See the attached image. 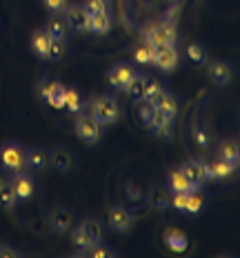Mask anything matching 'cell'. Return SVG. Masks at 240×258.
Returning a JSON list of instances; mask_svg holds the SVG:
<instances>
[{"label":"cell","instance_id":"1","mask_svg":"<svg viewBox=\"0 0 240 258\" xmlns=\"http://www.w3.org/2000/svg\"><path fill=\"white\" fill-rule=\"evenodd\" d=\"M89 114H92L100 125H114L122 118V107L118 103V98L111 94H98L89 100Z\"/></svg>","mask_w":240,"mask_h":258},{"label":"cell","instance_id":"2","mask_svg":"<svg viewBox=\"0 0 240 258\" xmlns=\"http://www.w3.org/2000/svg\"><path fill=\"white\" fill-rule=\"evenodd\" d=\"M0 169L5 174L27 169V149L16 141H7L0 145Z\"/></svg>","mask_w":240,"mask_h":258},{"label":"cell","instance_id":"3","mask_svg":"<svg viewBox=\"0 0 240 258\" xmlns=\"http://www.w3.org/2000/svg\"><path fill=\"white\" fill-rule=\"evenodd\" d=\"M145 40L153 47H163V45H176L178 40V29H176L174 20H160V23L151 25L145 31Z\"/></svg>","mask_w":240,"mask_h":258},{"label":"cell","instance_id":"4","mask_svg":"<svg viewBox=\"0 0 240 258\" xmlns=\"http://www.w3.org/2000/svg\"><path fill=\"white\" fill-rule=\"evenodd\" d=\"M73 129H76V136L83 143L96 145L103 138V125L92 116V114H76V122H73Z\"/></svg>","mask_w":240,"mask_h":258},{"label":"cell","instance_id":"5","mask_svg":"<svg viewBox=\"0 0 240 258\" xmlns=\"http://www.w3.org/2000/svg\"><path fill=\"white\" fill-rule=\"evenodd\" d=\"M136 223V216L129 207L125 205H114L107 212V227H111L116 234H127Z\"/></svg>","mask_w":240,"mask_h":258},{"label":"cell","instance_id":"6","mask_svg":"<svg viewBox=\"0 0 240 258\" xmlns=\"http://www.w3.org/2000/svg\"><path fill=\"white\" fill-rule=\"evenodd\" d=\"M9 185H12L18 201H31V198L36 196V191H38V185H36L34 176H29L25 169L9 174Z\"/></svg>","mask_w":240,"mask_h":258},{"label":"cell","instance_id":"7","mask_svg":"<svg viewBox=\"0 0 240 258\" xmlns=\"http://www.w3.org/2000/svg\"><path fill=\"white\" fill-rule=\"evenodd\" d=\"M62 14H65L69 31H76V34H87L89 31V12L83 5H69Z\"/></svg>","mask_w":240,"mask_h":258},{"label":"cell","instance_id":"8","mask_svg":"<svg viewBox=\"0 0 240 258\" xmlns=\"http://www.w3.org/2000/svg\"><path fill=\"white\" fill-rule=\"evenodd\" d=\"M136 67L129 62H118V64H114V67L107 72V83L111 85L114 89H118V91H125V87L129 85V80L136 76Z\"/></svg>","mask_w":240,"mask_h":258},{"label":"cell","instance_id":"9","mask_svg":"<svg viewBox=\"0 0 240 258\" xmlns=\"http://www.w3.org/2000/svg\"><path fill=\"white\" fill-rule=\"evenodd\" d=\"M49 165L53 169L62 171V174H69V171L76 169V154L69 147H56L49 152Z\"/></svg>","mask_w":240,"mask_h":258},{"label":"cell","instance_id":"10","mask_svg":"<svg viewBox=\"0 0 240 258\" xmlns=\"http://www.w3.org/2000/svg\"><path fill=\"white\" fill-rule=\"evenodd\" d=\"M207 74H209L211 83L216 85H231L236 78V69L229 60H211L207 67Z\"/></svg>","mask_w":240,"mask_h":258},{"label":"cell","instance_id":"11","mask_svg":"<svg viewBox=\"0 0 240 258\" xmlns=\"http://www.w3.org/2000/svg\"><path fill=\"white\" fill-rule=\"evenodd\" d=\"M178 49L176 45H163V47H156V56H153V64L163 72H174L178 67Z\"/></svg>","mask_w":240,"mask_h":258},{"label":"cell","instance_id":"12","mask_svg":"<svg viewBox=\"0 0 240 258\" xmlns=\"http://www.w3.org/2000/svg\"><path fill=\"white\" fill-rule=\"evenodd\" d=\"M47 220H49V225H51L53 232L65 234L67 229L73 225V212L69 207H65V205H58V207H53L51 212H49Z\"/></svg>","mask_w":240,"mask_h":258},{"label":"cell","instance_id":"13","mask_svg":"<svg viewBox=\"0 0 240 258\" xmlns=\"http://www.w3.org/2000/svg\"><path fill=\"white\" fill-rule=\"evenodd\" d=\"M202 167H205V160H200V158H191L183 165L185 176L189 178L191 185H194V189H200V187L205 185V171H202Z\"/></svg>","mask_w":240,"mask_h":258},{"label":"cell","instance_id":"14","mask_svg":"<svg viewBox=\"0 0 240 258\" xmlns=\"http://www.w3.org/2000/svg\"><path fill=\"white\" fill-rule=\"evenodd\" d=\"M49 167V149L45 147H34L27 149V169L31 171H45Z\"/></svg>","mask_w":240,"mask_h":258},{"label":"cell","instance_id":"15","mask_svg":"<svg viewBox=\"0 0 240 258\" xmlns=\"http://www.w3.org/2000/svg\"><path fill=\"white\" fill-rule=\"evenodd\" d=\"M167 189L169 191H194V185L185 176L183 167H172L167 174Z\"/></svg>","mask_w":240,"mask_h":258},{"label":"cell","instance_id":"16","mask_svg":"<svg viewBox=\"0 0 240 258\" xmlns=\"http://www.w3.org/2000/svg\"><path fill=\"white\" fill-rule=\"evenodd\" d=\"M85 105H87V100H85L83 91L78 87H65V103H62V107H65L69 114H73V116L80 114Z\"/></svg>","mask_w":240,"mask_h":258},{"label":"cell","instance_id":"17","mask_svg":"<svg viewBox=\"0 0 240 258\" xmlns=\"http://www.w3.org/2000/svg\"><path fill=\"white\" fill-rule=\"evenodd\" d=\"M45 31L51 36V38H67V34H69V27H67L65 14H51L49 18H47Z\"/></svg>","mask_w":240,"mask_h":258},{"label":"cell","instance_id":"18","mask_svg":"<svg viewBox=\"0 0 240 258\" xmlns=\"http://www.w3.org/2000/svg\"><path fill=\"white\" fill-rule=\"evenodd\" d=\"M111 29V12H96L89 14V31L98 36L109 34Z\"/></svg>","mask_w":240,"mask_h":258},{"label":"cell","instance_id":"19","mask_svg":"<svg viewBox=\"0 0 240 258\" xmlns=\"http://www.w3.org/2000/svg\"><path fill=\"white\" fill-rule=\"evenodd\" d=\"M80 227L85 229V232H87L89 236H92L94 238V243H103L105 240V236H107V223L105 220H100V218H85L83 220V225H80Z\"/></svg>","mask_w":240,"mask_h":258},{"label":"cell","instance_id":"20","mask_svg":"<svg viewBox=\"0 0 240 258\" xmlns=\"http://www.w3.org/2000/svg\"><path fill=\"white\" fill-rule=\"evenodd\" d=\"M147 203L153 209H169L172 207V191L167 187H153L147 196Z\"/></svg>","mask_w":240,"mask_h":258},{"label":"cell","instance_id":"21","mask_svg":"<svg viewBox=\"0 0 240 258\" xmlns=\"http://www.w3.org/2000/svg\"><path fill=\"white\" fill-rule=\"evenodd\" d=\"M153 105H156L158 111H163V114L169 116V118H176V114H178V98H176L172 91H167V89L158 96V100Z\"/></svg>","mask_w":240,"mask_h":258},{"label":"cell","instance_id":"22","mask_svg":"<svg viewBox=\"0 0 240 258\" xmlns=\"http://www.w3.org/2000/svg\"><path fill=\"white\" fill-rule=\"evenodd\" d=\"M145 87H147V76H142V74H136L131 80H129V85L125 87V94L129 96L131 100H145Z\"/></svg>","mask_w":240,"mask_h":258},{"label":"cell","instance_id":"23","mask_svg":"<svg viewBox=\"0 0 240 258\" xmlns=\"http://www.w3.org/2000/svg\"><path fill=\"white\" fill-rule=\"evenodd\" d=\"M49 45H51V36L47 34L45 29H38L34 31L31 36V51L40 58H47V51H49Z\"/></svg>","mask_w":240,"mask_h":258},{"label":"cell","instance_id":"24","mask_svg":"<svg viewBox=\"0 0 240 258\" xmlns=\"http://www.w3.org/2000/svg\"><path fill=\"white\" fill-rule=\"evenodd\" d=\"M165 243H167L169 249L174 251H185L187 249V234L183 232V229H176V227H169L167 232H165Z\"/></svg>","mask_w":240,"mask_h":258},{"label":"cell","instance_id":"25","mask_svg":"<svg viewBox=\"0 0 240 258\" xmlns=\"http://www.w3.org/2000/svg\"><path fill=\"white\" fill-rule=\"evenodd\" d=\"M172 122H174V118H169V116H165L163 111H158L156 109V114H153V118H151V127L153 132H158L160 136L165 138V141H169L172 138Z\"/></svg>","mask_w":240,"mask_h":258},{"label":"cell","instance_id":"26","mask_svg":"<svg viewBox=\"0 0 240 258\" xmlns=\"http://www.w3.org/2000/svg\"><path fill=\"white\" fill-rule=\"evenodd\" d=\"M238 165L236 163H231V160H227V158H220L218 156L216 160L211 163V171H213V180H225L229 178V176L236 171Z\"/></svg>","mask_w":240,"mask_h":258},{"label":"cell","instance_id":"27","mask_svg":"<svg viewBox=\"0 0 240 258\" xmlns=\"http://www.w3.org/2000/svg\"><path fill=\"white\" fill-rule=\"evenodd\" d=\"M18 203H20V201L16 198L12 185H9V178L0 176V207H5V209H16V207H18Z\"/></svg>","mask_w":240,"mask_h":258},{"label":"cell","instance_id":"28","mask_svg":"<svg viewBox=\"0 0 240 258\" xmlns=\"http://www.w3.org/2000/svg\"><path fill=\"white\" fill-rule=\"evenodd\" d=\"M67 53H69L67 38H51V45H49V51H47V58H45V60L58 62V60H62Z\"/></svg>","mask_w":240,"mask_h":258},{"label":"cell","instance_id":"29","mask_svg":"<svg viewBox=\"0 0 240 258\" xmlns=\"http://www.w3.org/2000/svg\"><path fill=\"white\" fill-rule=\"evenodd\" d=\"M218 156L220 158H227L231 163L238 165V158H240V147H238V141L236 138H225L220 143V149H218Z\"/></svg>","mask_w":240,"mask_h":258},{"label":"cell","instance_id":"30","mask_svg":"<svg viewBox=\"0 0 240 258\" xmlns=\"http://www.w3.org/2000/svg\"><path fill=\"white\" fill-rule=\"evenodd\" d=\"M191 136H194V143L198 145L200 149H209L211 143H213V132L207 125H196L194 132H191Z\"/></svg>","mask_w":240,"mask_h":258},{"label":"cell","instance_id":"31","mask_svg":"<svg viewBox=\"0 0 240 258\" xmlns=\"http://www.w3.org/2000/svg\"><path fill=\"white\" fill-rule=\"evenodd\" d=\"M153 56H156V47L149 45L147 40L133 49V60L140 64H153Z\"/></svg>","mask_w":240,"mask_h":258},{"label":"cell","instance_id":"32","mask_svg":"<svg viewBox=\"0 0 240 258\" xmlns=\"http://www.w3.org/2000/svg\"><path fill=\"white\" fill-rule=\"evenodd\" d=\"M187 58H189L191 62L196 64V67H200V64L207 62V58H209V53H207V47L200 45V42H191L189 47H187Z\"/></svg>","mask_w":240,"mask_h":258},{"label":"cell","instance_id":"33","mask_svg":"<svg viewBox=\"0 0 240 258\" xmlns=\"http://www.w3.org/2000/svg\"><path fill=\"white\" fill-rule=\"evenodd\" d=\"M205 196H202V191L200 189H194V191H189V198H187V207H185V214H200L202 209H205Z\"/></svg>","mask_w":240,"mask_h":258},{"label":"cell","instance_id":"34","mask_svg":"<svg viewBox=\"0 0 240 258\" xmlns=\"http://www.w3.org/2000/svg\"><path fill=\"white\" fill-rule=\"evenodd\" d=\"M71 243H73V245H78V247H80V251H85V249H89V247H94V245H96V243H94V238H92V236H89L87 232H85V229L80 227V225L71 232Z\"/></svg>","mask_w":240,"mask_h":258},{"label":"cell","instance_id":"35","mask_svg":"<svg viewBox=\"0 0 240 258\" xmlns=\"http://www.w3.org/2000/svg\"><path fill=\"white\" fill-rule=\"evenodd\" d=\"M76 256H94V258H114V256H116V249H111V247H105L103 243H96L94 247H89V249H85V251H78Z\"/></svg>","mask_w":240,"mask_h":258},{"label":"cell","instance_id":"36","mask_svg":"<svg viewBox=\"0 0 240 258\" xmlns=\"http://www.w3.org/2000/svg\"><path fill=\"white\" fill-rule=\"evenodd\" d=\"M156 114V105L149 103V100H140V105H138V118H140V122L145 127L151 125V118Z\"/></svg>","mask_w":240,"mask_h":258},{"label":"cell","instance_id":"37","mask_svg":"<svg viewBox=\"0 0 240 258\" xmlns=\"http://www.w3.org/2000/svg\"><path fill=\"white\" fill-rule=\"evenodd\" d=\"M165 91L163 83L156 78H147V87H145V100H149V103H156L158 96Z\"/></svg>","mask_w":240,"mask_h":258},{"label":"cell","instance_id":"38","mask_svg":"<svg viewBox=\"0 0 240 258\" xmlns=\"http://www.w3.org/2000/svg\"><path fill=\"white\" fill-rule=\"evenodd\" d=\"M47 103H49L51 107H62V103H65V85L56 83L49 94V98H47Z\"/></svg>","mask_w":240,"mask_h":258},{"label":"cell","instance_id":"39","mask_svg":"<svg viewBox=\"0 0 240 258\" xmlns=\"http://www.w3.org/2000/svg\"><path fill=\"white\" fill-rule=\"evenodd\" d=\"M187 198H189V191H172V207L176 212H183L187 207Z\"/></svg>","mask_w":240,"mask_h":258},{"label":"cell","instance_id":"40","mask_svg":"<svg viewBox=\"0 0 240 258\" xmlns=\"http://www.w3.org/2000/svg\"><path fill=\"white\" fill-rule=\"evenodd\" d=\"M83 7L87 9L89 14H96V12H111L109 3H105V0H85Z\"/></svg>","mask_w":240,"mask_h":258},{"label":"cell","instance_id":"41","mask_svg":"<svg viewBox=\"0 0 240 258\" xmlns=\"http://www.w3.org/2000/svg\"><path fill=\"white\" fill-rule=\"evenodd\" d=\"M42 5H45L51 14H62L69 5H71V0H42Z\"/></svg>","mask_w":240,"mask_h":258},{"label":"cell","instance_id":"42","mask_svg":"<svg viewBox=\"0 0 240 258\" xmlns=\"http://www.w3.org/2000/svg\"><path fill=\"white\" fill-rule=\"evenodd\" d=\"M53 85H56V80H49V78L40 80V83H38V87H36V94L40 96V100H45V103H47V98H49V94H51Z\"/></svg>","mask_w":240,"mask_h":258},{"label":"cell","instance_id":"43","mask_svg":"<svg viewBox=\"0 0 240 258\" xmlns=\"http://www.w3.org/2000/svg\"><path fill=\"white\" fill-rule=\"evenodd\" d=\"M25 251L16 249L12 245H0V258H23Z\"/></svg>","mask_w":240,"mask_h":258},{"label":"cell","instance_id":"44","mask_svg":"<svg viewBox=\"0 0 240 258\" xmlns=\"http://www.w3.org/2000/svg\"><path fill=\"white\" fill-rule=\"evenodd\" d=\"M202 171H205V180H213V171H211V163H205V167H202Z\"/></svg>","mask_w":240,"mask_h":258},{"label":"cell","instance_id":"45","mask_svg":"<svg viewBox=\"0 0 240 258\" xmlns=\"http://www.w3.org/2000/svg\"><path fill=\"white\" fill-rule=\"evenodd\" d=\"M105 3H109V0H105Z\"/></svg>","mask_w":240,"mask_h":258}]
</instances>
